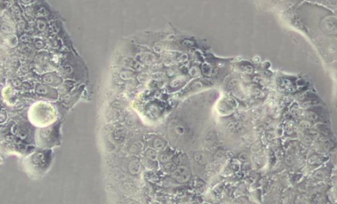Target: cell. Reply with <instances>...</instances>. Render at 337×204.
<instances>
[{
  "instance_id": "obj_2",
  "label": "cell",
  "mask_w": 337,
  "mask_h": 204,
  "mask_svg": "<svg viewBox=\"0 0 337 204\" xmlns=\"http://www.w3.org/2000/svg\"><path fill=\"white\" fill-rule=\"evenodd\" d=\"M228 127L229 128H230V130H231L232 132H238L240 131L241 129H242V125L241 122H231V123H230Z\"/></svg>"
},
{
  "instance_id": "obj_1",
  "label": "cell",
  "mask_w": 337,
  "mask_h": 204,
  "mask_svg": "<svg viewBox=\"0 0 337 204\" xmlns=\"http://www.w3.org/2000/svg\"><path fill=\"white\" fill-rule=\"evenodd\" d=\"M51 155L41 152L34 154L23 162L25 171L32 177H39L46 173L52 163Z\"/></svg>"
},
{
  "instance_id": "obj_6",
  "label": "cell",
  "mask_w": 337,
  "mask_h": 204,
  "mask_svg": "<svg viewBox=\"0 0 337 204\" xmlns=\"http://www.w3.org/2000/svg\"><path fill=\"white\" fill-rule=\"evenodd\" d=\"M36 27L38 28L39 30L43 31L45 28H46V24H45V22L43 21L38 20L36 22Z\"/></svg>"
},
{
  "instance_id": "obj_14",
  "label": "cell",
  "mask_w": 337,
  "mask_h": 204,
  "mask_svg": "<svg viewBox=\"0 0 337 204\" xmlns=\"http://www.w3.org/2000/svg\"><path fill=\"white\" fill-rule=\"evenodd\" d=\"M35 46H36V47L37 48H38V49H40V48H42V47H43L44 44H43V42H42V41H41V40H38V41L36 42Z\"/></svg>"
},
{
  "instance_id": "obj_5",
  "label": "cell",
  "mask_w": 337,
  "mask_h": 204,
  "mask_svg": "<svg viewBox=\"0 0 337 204\" xmlns=\"http://www.w3.org/2000/svg\"><path fill=\"white\" fill-rule=\"evenodd\" d=\"M196 158V161L198 162L200 164L206 165L207 163L206 158L204 157L202 154H199Z\"/></svg>"
},
{
  "instance_id": "obj_3",
  "label": "cell",
  "mask_w": 337,
  "mask_h": 204,
  "mask_svg": "<svg viewBox=\"0 0 337 204\" xmlns=\"http://www.w3.org/2000/svg\"><path fill=\"white\" fill-rule=\"evenodd\" d=\"M238 159L242 163H248V161H249V155L246 152H241L238 155Z\"/></svg>"
},
{
  "instance_id": "obj_8",
  "label": "cell",
  "mask_w": 337,
  "mask_h": 204,
  "mask_svg": "<svg viewBox=\"0 0 337 204\" xmlns=\"http://www.w3.org/2000/svg\"><path fill=\"white\" fill-rule=\"evenodd\" d=\"M306 116L307 119H311V120H316V119L317 118V116L316 115V114L315 113L312 112V111H308L306 113Z\"/></svg>"
},
{
  "instance_id": "obj_4",
  "label": "cell",
  "mask_w": 337,
  "mask_h": 204,
  "mask_svg": "<svg viewBox=\"0 0 337 204\" xmlns=\"http://www.w3.org/2000/svg\"><path fill=\"white\" fill-rule=\"evenodd\" d=\"M36 92L39 94H46L48 92V89L44 85H38L36 88Z\"/></svg>"
},
{
  "instance_id": "obj_7",
  "label": "cell",
  "mask_w": 337,
  "mask_h": 204,
  "mask_svg": "<svg viewBox=\"0 0 337 204\" xmlns=\"http://www.w3.org/2000/svg\"><path fill=\"white\" fill-rule=\"evenodd\" d=\"M43 80L44 82H46L48 84H50L52 82V76H51V74H47L46 75H44L43 76Z\"/></svg>"
},
{
  "instance_id": "obj_19",
  "label": "cell",
  "mask_w": 337,
  "mask_h": 204,
  "mask_svg": "<svg viewBox=\"0 0 337 204\" xmlns=\"http://www.w3.org/2000/svg\"><path fill=\"white\" fill-rule=\"evenodd\" d=\"M253 117L254 118V119H258L259 117H260V113L258 112H255L254 115H253Z\"/></svg>"
},
{
  "instance_id": "obj_16",
  "label": "cell",
  "mask_w": 337,
  "mask_h": 204,
  "mask_svg": "<svg viewBox=\"0 0 337 204\" xmlns=\"http://www.w3.org/2000/svg\"><path fill=\"white\" fill-rule=\"evenodd\" d=\"M301 125L304 127L306 128H310V123L307 121H302L301 122Z\"/></svg>"
},
{
  "instance_id": "obj_17",
  "label": "cell",
  "mask_w": 337,
  "mask_h": 204,
  "mask_svg": "<svg viewBox=\"0 0 337 204\" xmlns=\"http://www.w3.org/2000/svg\"><path fill=\"white\" fill-rule=\"evenodd\" d=\"M237 204H247V200L246 199H238Z\"/></svg>"
},
{
  "instance_id": "obj_12",
  "label": "cell",
  "mask_w": 337,
  "mask_h": 204,
  "mask_svg": "<svg viewBox=\"0 0 337 204\" xmlns=\"http://www.w3.org/2000/svg\"><path fill=\"white\" fill-rule=\"evenodd\" d=\"M38 15H40V16H42V17H44V16H46V13H47L46 10V9H45V8H41V9H39V11H38Z\"/></svg>"
},
{
  "instance_id": "obj_15",
  "label": "cell",
  "mask_w": 337,
  "mask_h": 204,
  "mask_svg": "<svg viewBox=\"0 0 337 204\" xmlns=\"http://www.w3.org/2000/svg\"><path fill=\"white\" fill-rule=\"evenodd\" d=\"M237 82H238V81L236 80H232L231 82L229 84V88H232L233 87L236 85V83H237Z\"/></svg>"
},
{
  "instance_id": "obj_11",
  "label": "cell",
  "mask_w": 337,
  "mask_h": 204,
  "mask_svg": "<svg viewBox=\"0 0 337 204\" xmlns=\"http://www.w3.org/2000/svg\"><path fill=\"white\" fill-rule=\"evenodd\" d=\"M2 29H3V30L6 32H11L13 31V28L11 27H9V26H8V25H4L2 27Z\"/></svg>"
},
{
  "instance_id": "obj_20",
  "label": "cell",
  "mask_w": 337,
  "mask_h": 204,
  "mask_svg": "<svg viewBox=\"0 0 337 204\" xmlns=\"http://www.w3.org/2000/svg\"><path fill=\"white\" fill-rule=\"evenodd\" d=\"M269 106H271V107L275 106V102L273 101H270L269 102Z\"/></svg>"
},
{
  "instance_id": "obj_13",
  "label": "cell",
  "mask_w": 337,
  "mask_h": 204,
  "mask_svg": "<svg viewBox=\"0 0 337 204\" xmlns=\"http://www.w3.org/2000/svg\"><path fill=\"white\" fill-rule=\"evenodd\" d=\"M243 70H244V72L247 73H251L253 71L252 67L251 66H249V65L245 66L244 68H243Z\"/></svg>"
},
{
  "instance_id": "obj_10",
  "label": "cell",
  "mask_w": 337,
  "mask_h": 204,
  "mask_svg": "<svg viewBox=\"0 0 337 204\" xmlns=\"http://www.w3.org/2000/svg\"><path fill=\"white\" fill-rule=\"evenodd\" d=\"M236 118L238 119H241V120H242V119L244 120V119H246V115H245V113H242V112H241V113L239 112V113H236Z\"/></svg>"
},
{
  "instance_id": "obj_9",
  "label": "cell",
  "mask_w": 337,
  "mask_h": 204,
  "mask_svg": "<svg viewBox=\"0 0 337 204\" xmlns=\"http://www.w3.org/2000/svg\"><path fill=\"white\" fill-rule=\"evenodd\" d=\"M286 163L288 165H292L294 163V157L292 156V155L288 156L286 158Z\"/></svg>"
},
{
  "instance_id": "obj_18",
  "label": "cell",
  "mask_w": 337,
  "mask_h": 204,
  "mask_svg": "<svg viewBox=\"0 0 337 204\" xmlns=\"http://www.w3.org/2000/svg\"><path fill=\"white\" fill-rule=\"evenodd\" d=\"M21 40L23 42H28L30 41V39H29V38L27 36H23L21 38Z\"/></svg>"
}]
</instances>
